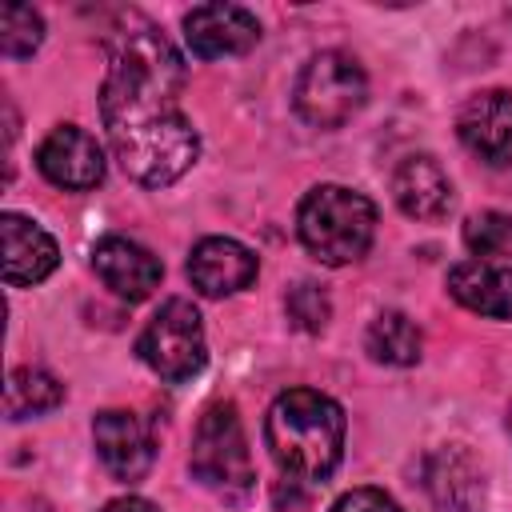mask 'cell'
Here are the masks:
<instances>
[{
	"mask_svg": "<svg viewBox=\"0 0 512 512\" xmlns=\"http://www.w3.org/2000/svg\"><path fill=\"white\" fill-rule=\"evenodd\" d=\"M92 440H96L100 464L116 480L136 484V480L148 476V468H152V436L140 424V416L120 412V408H108V412H100L92 420Z\"/></svg>",
	"mask_w": 512,
	"mask_h": 512,
	"instance_id": "8fae6325",
	"label": "cell"
},
{
	"mask_svg": "<svg viewBox=\"0 0 512 512\" xmlns=\"http://www.w3.org/2000/svg\"><path fill=\"white\" fill-rule=\"evenodd\" d=\"M392 200L412 220H440L452 208V180L436 156H404L392 172Z\"/></svg>",
	"mask_w": 512,
	"mask_h": 512,
	"instance_id": "9a60e30c",
	"label": "cell"
},
{
	"mask_svg": "<svg viewBox=\"0 0 512 512\" xmlns=\"http://www.w3.org/2000/svg\"><path fill=\"white\" fill-rule=\"evenodd\" d=\"M368 100V76L360 68L356 56L348 52H316L300 76H296V92H292V104H296V116L312 128H340L348 124Z\"/></svg>",
	"mask_w": 512,
	"mask_h": 512,
	"instance_id": "5b68a950",
	"label": "cell"
},
{
	"mask_svg": "<svg viewBox=\"0 0 512 512\" xmlns=\"http://www.w3.org/2000/svg\"><path fill=\"white\" fill-rule=\"evenodd\" d=\"M180 92L184 64L172 40L144 16H124L108 36L100 120L120 168L144 188L180 180L200 156V136L180 112Z\"/></svg>",
	"mask_w": 512,
	"mask_h": 512,
	"instance_id": "6da1fadb",
	"label": "cell"
},
{
	"mask_svg": "<svg viewBox=\"0 0 512 512\" xmlns=\"http://www.w3.org/2000/svg\"><path fill=\"white\" fill-rule=\"evenodd\" d=\"M64 404V384L48 368H12L4 384V412L8 420L44 416Z\"/></svg>",
	"mask_w": 512,
	"mask_h": 512,
	"instance_id": "ac0fdd59",
	"label": "cell"
},
{
	"mask_svg": "<svg viewBox=\"0 0 512 512\" xmlns=\"http://www.w3.org/2000/svg\"><path fill=\"white\" fill-rule=\"evenodd\" d=\"M92 268L104 280V288H112L120 300L152 296L160 288V276H164L160 260L128 236H100L92 248Z\"/></svg>",
	"mask_w": 512,
	"mask_h": 512,
	"instance_id": "4fadbf2b",
	"label": "cell"
},
{
	"mask_svg": "<svg viewBox=\"0 0 512 512\" xmlns=\"http://www.w3.org/2000/svg\"><path fill=\"white\" fill-rule=\"evenodd\" d=\"M464 244L476 260L512 264V216L508 212H476L464 224Z\"/></svg>",
	"mask_w": 512,
	"mask_h": 512,
	"instance_id": "d6986e66",
	"label": "cell"
},
{
	"mask_svg": "<svg viewBox=\"0 0 512 512\" xmlns=\"http://www.w3.org/2000/svg\"><path fill=\"white\" fill-rule=\"evenodd\" d=\"M332 512H404V508L380 488H352L332 504Z\"/></svg>",
	"mask_w": 512,
	"mask_h": 512,
	"instance_id": "7402d4cb",
	"label": "cell"
},
{
	"mask_svg": "<svg viewBox=\"0 0 512 512\" xmlns=\"http://www.w3.org/2000/svg\"><path fill=\"white\" fill-rule=\"evenodd\" d=\"M424 488L444 512H480L488 500L484 468L464 444H440L424 456Z\"/></svg>",
	"mask_w": 512,
	"mask_h": 512,
	"instance_id": "30bf717a",
	"label": "cell"
},
{
	"mask_svg": "<svg viewBox=\"0 0 512 512\" xmlns=\"http://www.w3.org/2000/svg\"><path fill=\"white\" fill-rule=\"evenodd\" d=\"M40 44H44V20H40V12L28 8V4H8L0 12V52L12 56V60H24Z\"/></svg>",
	"mask_w": 512,
	"mask_h": 512,
	"instance_id": "ffe728a7",
	"label": "cell"
},
{
	"mask_svg": "<svg viewBox=\"0 0 512 512\" xmlns=\"http://www.w3.org/2000/svg\"><path fill=\"white\" fill-rule=\"evenodd\" d=\"M256 256L232 236H204L188 256V280L200 296H232L256 280Z\"/></svg>",
	"mask_w": 512,
	"mask_h": 512,
	"instance_id": "7c38bea8",
	"label": "cell"
},
{
	"mask_svg": "<svg viewBox=\"0 0 512 512\" xmlns=\"http://www.w3.org/2000/svg\"><path fill=\"white\" fill-rule=\"evenodd\" d=\"M296 232L308 256L328 268L352 264L372 248L376 236V204L344 184H320L300 200Z\"/></svg>",
	"mask_w": 512,
	"mask_h": 512,
	"instance_id": "3957f363",
	"label": "cell"
},
{
	"mask_svg": "<svg viewBox=\"0 0 512 512\" xmlns=\"http://www.w3.org/2000/svg\"><path fill=\"white\" fill-rule=\"evenodd\" d=\"M260 40V20L240 4H200L184 12V44L200 60L244 56Z\"/></svg>",
	"mask_w": 512,
	"mask_h": 512,
	"instance_id": "ba28073f",
	"label": "cell"
},
{
	"mask_svg": "<svg viewBox=\"0 0 512 512\" xmlns=\"http://www.w3.org/2000/svg\"><path fill=\"white\" fill-rule=\"evenodd\" d=\"M264 444L292 484H320L344 456V408L316 388H288L268 408Z\"/></svg>",
	"mask_w": 512,
	"mask_h": 512,
	"instance_id": "7a4b0ae2",
	"label": "cell"
},
{
	"mask_svg": "<svg viewBox=\"0 0 512 512\" xmlns=\"http://www.w3.org/2000/svg\"><path fill=\"white\" fill-rule=\"evenodd\" d=\"M448 296L468 312L512 320V264L492 260H464L448 268Z\"/></svg>",
	"mask_w": 512,
	"mask_h": 512,
	"instance_id": "2e32d148",
	"label": "cell"
},
{
	"mask_svg": "<svg viewBox=\"0 0 512 512\" xmlns=\"http://www.w3.org/2000/svg\"><path fill=\"white\" fill-rule=\"evenodd\" d=\"M188 468L208 492H216L228 504H240L252 496V480H256L252 452H248V436H244V424L232 400L204 408V416L196 420Z\"/></svg>",
	"mask_w": 512,
	"mask_h": 512,
	"instance_id": "277c9868",
	"label": "cell"
},
{
	"mask_svg": "<svg viewBox=\"0 0 512 512\" xmlns=\"http://www.w3.org/2000/svg\"><path fill=\"white\" fill-rule=\"evenodd\" d=\"M140 360L168 384L192 380L208 364V344H204V324L192 300L172 296L160 304V312L148 320V328L136 340Z\"/></svg>",
	"mask_w": 512,
	"mask_h": 512,
	"instance_id": "8992f818",
	"label": "cell"
},
{
	"mask_svg": "<svg viewBox=\"0 0 512 512\" xmlns=\"http://www.w3.org/2000/svg\"><path fill=\"white\" fill-rule=\"evenodd\" d=\"M0 232H4V280H8V288H28V284H40L56 272L60 248L36 220H28L20 212H4Z\"/></svg>",
	"mask_w": 512,
	"mask_h": 512,
	"instance_id": "5bb4252c",
	"label": "cell"
},
{
	"mask_svg": "<svg viewBox=\"0 0 512 512\" xmlns=\"http://www.w3.org/2000/svg\"><path fill=\"white\" fill-rule=\"evenodd\" d=\"M100 512H160L152 500H144V496H116V500H108Z\"/></svg>",
	"mask_w": 512,
	"mask_h": 512,
	"instance_id": "603a6c76",
	"label": "cell"
},
{
	"mask_svg": "<svg viewBox=\"0 0 512 512\" xmlns=\"http://www.w3.org/2000/svg\"><path fill=\"white\" fill-rule=\"evenodd\" d=\"M456 136L484 164H492V168L512 164V92L484 88V92L468 96L456 116Z\"/></svg>",
	"mask_w": 512,
	"mask_h": 512,
	"instance_id": "9c48e42d",
	"label": "cell"
},
{
	"mask_svg": "<svg viewBox=\"0 0 512 512\" xmlns=\"http://www.w3.org/2000/svg\"><path fill=\"white\" fill-rule=\"evenodd\" d=\"M508 432H512V408H508Z\"/></svg>",
	"mask_w": 512,
	"mask_h": 512,
	"instance_id": "cb8c5ba5",
	"label": "cell"
},
{
	"mask_svg": "<svg viewBox=\"0 0 512 512\" xmlns=\"http://www.w3.org/2000/svg\"><path fill=\"white\" fill-rule=\"evenodd\" d=\"M364 348H368V356H372L376 364L412 368V364L420 360V352H424V336H420V328H416L404 312L388 308V312H380V316L368 324Z\"/></svg>",
	"mask_w": 512,
	"mask_h": 512,
	"instance_id": "e0dca14e",
	"label": "cell"
},
{
	"mask_svg": "<svg viewBox=\"0 0 512 512\" xmlns=\"http://www.w3.org/2000/svg\"><path fill=\"white\" fill-rule=\"evenodd\" d=\"M284 308H288V320L300 328V332H324L328 316H332V304H328V292L312 280H300L296 288H288L284 296Z\"/></svg>",
	"mask_w": 512,
	"mask_h": 512,
	"instance_id": "44dd1931",
	"label": "cell"
},
{
	"mask_svg": "<svg viewBox=\"0 0 512 512\" xmlns=\"http://www.w3.org/2000/svg\"><path fill=\"white\" fill-rule=\"evenodd\" d=\"M36 168L48 184H56L64 192H88L104 180V152L92 132L76 128V124H60L36 148Z\"/></svg>",
	"mask_w": 512,
	"mask_h": 512,
	"instance_id": "52a82bcc",
	"label": "cell"
}]
</instances>
